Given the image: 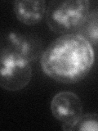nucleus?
<instances>
[{
    "mask_svg": "<svg viewBox=\"0 0 98 131\" xmlns=\"http://www.w3.org/2000/svg\"><path fill=\"white\" fill-rule=\"evenodd\" d=\"M95 61L92 45L75 33L60 36L43 52L41 67L47 76L63 84H75L88 75Z\"/></svg>",
    "mask_w": 98,
    "mask_h": 131,
    "instance_id": "f257e3e1",
    "label": "nucleus"
},
{
    "mask_svg": "<svg viewBox=\"0 0 98 131\" xmlns=\"http://www.w3.org/2000/svg\"><path fill=\"white\" fill-rule=\"evenodd\" d=\"M89 9L88 0L53 1L47 9L46 21L50 30L56 34H75L83 26Z\"/></svg>",
    "mask_w": 98,
    "mask_h": 131,
    "instance_id": "f03ea898",
    "label": "nucleus"
},
{
    "mask_svg": "<svg viewBox=\"0 0 98 131\" xmlns=\"http://www.w3.org/2000/svg\"><path fill=\"white\" fill-rule=\"evenodd\" d=\"M0 86L16 92L26 88L32 78L30 62L9 48H2L0 59Z\"/></svg>",
    "mask_w": 98,
    "mask_h": 131,
    "instance_id": "7ed1b4c3",
    "label": "nucleus"
},
{
    "mask_svg": "<svg viewBox=\"0 0 98 131\" xmlns=\"http://www.w3.org/2000/svg\"><path fill=\"white\" fill-rule=\"evenodd\" d=\"M51 112L52 116L62 124H71L83 115V103L75 93L61 91L52 99Z\"/></svg>",
    "mask_w": 98,
    "mask_h": 131,
    "instance_id": "20e7f679",
    "label": "nucleus"
},
{
    "mask_svg": "<svg viewBox=\"0 0 98 131\" xmlns=\"http://www.w3.org/2000/svg\"><path fill=\"white\" fill-rule=\"evenodd\" d=\"M7 48L11 49L30 62L35 61L42 52V43L34 36L11 31L7 35Z\"/></svg>",
    "mask_w": 98,
    "mask_h": 131,
    "instance_id": "39448f33",
    "label": "nucleus"
},
{
    "mask_svg": "<svg viewBox=\"0 0 98 131\" xmlns=\"http://www.w3.org/2000/svg\"><path fill=\"white\" fill-rule=\"evenodd\" d=\"M47 4L43 0H17L14 2V12L20 22L26 26L39 23L47 13Z\"/></svg>",
    "mask_w": 98,
    "mask_h": 131,
    "instance_id": "423d86ee",
    "label": "nucleus"
},
{
    "mask_svg": "<svg viewBox=\"0 0 98 131\" xmlns=\"http://www.w3.org/2000/svg\"><path fill=\"white\" fill-rule=\"evenodd\" d=\"M92 45H98V10H92L78 31Z\"/></svg>",
    "mask_w": 98,
    "mask_h": 131,
    "instance_id": "0eeeda50",
    "label": "nucleus"
},
{
    "mask_svg": "<svg viewBox=\"0 0 98 131\" xmlns=\"http://www.w3.org/2000/svg\"><path fill=\"white\" fill-rule=\"evenodd\" d=\"M65 131H98V115L88 113L82 115L76 121L71 124H62Z\"/></svg>",
    "mask_w": 98,
    "mask_h": 131,
    "instance_id": "6e6552de",
    "label": "nucleus"
}]
</instances>
